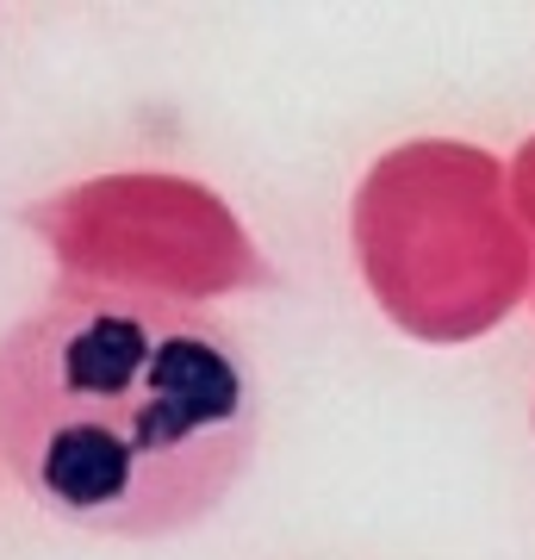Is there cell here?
I'll use <instances>...</instances> for the list:
<instances>
[{"instance_id": "6da1fadb", "label": "cell", "mask_w": 535, "mask_h": 560, "mask_svg": "<svg viewBox=\"0 0 535 560\" xmlns=\"http://www.w3.org/2000/svg\"><path fill=\"white\" fill-rule=\"evenodd\" d=\"M256 442V361L206 305L62 293L0 337V474L69 529H194Z\"/></svg>"}]
</instances>
